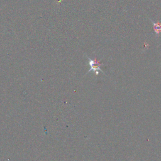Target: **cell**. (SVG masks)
<instances>
[{"instance_id": "1", "label": "cell", "mask_w": 161, "mask_h": 161, "mask_svg": "<svg viewBox=\"0 0 161 161\" xmlns=\"http://www.w3.org/2000/svg\"><path fill=\"white\" fill-rule=\"evenodd\" d=\"M88 58L89 59V64L91 67L90 70L88 72L94 71L96 72V74H99V71L103 72L101 71V69L100 68V66L101 65H103V64H101L99 61L96 59V58H95L94 59H90L88 57Z\"/></svg>"}, {"instance_id": "2", "label": "cell", "mask_w": 161, "mask_h": 161, "mask_svg": "<svg viewBox=\"0 0 161 161\" xmlns=\"http://www.w3.org/2000/svg\"><path fill=\"white\" fill-rule=\"evenodd\" d=\"M150 20H151V21L152 23L154 30L155 31V34H156L157 35V37H159V34L161 33V23L154 22V21H152L151 19H150Z\"/></svg>"}]
</instances>
